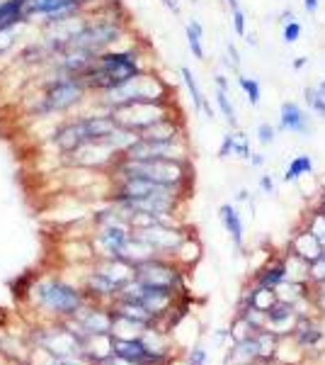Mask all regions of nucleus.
Returning a JSON list of instances; mask_svg holds the SVG:
<instances>
[{
	"mask_svg": "<svg viewBox=\"0 0 325 365\" xmlns=\"http://www.w3.org/2000/svg\"><path fill=\"white\" fill-rule=\"evenodd\" d=\"M139 73H144L141 54L136 49H124V51H102L80 78L87 91L107 93L112 88L124 86L127 81L136 78Z\"/></svg>",
	"mask_w": 325,
	"mask_h": 365,
	"instance_id": "obj_1",
	"label": "nucleus"
},
{
	"mask_svg": "<svg viewBox=\"0 0 325 365\" xmlns=\"http://www.w3.org/2000/svg\"><path fill=\"white\" fill-rule=\"evenodd\" d=\"M117 178H146L158 185L173 187L185 192L187 182L192 180L190 161H173V158H149V161H136V158L119 156L114 163Z\"/></svg>",
	"mask_w": 325,
	"mask_h": 365,
	"instance_id": "obj_2",
	"label": "nucleus"
},
{
	"mask_svg": "<svg viewBox=\"0 0 325 365\" xmlns=\"http://www.w3.org/2000/svg\"><path fill=\"white\" fill-rule=\"evenodd\" d=\"M117 129H119V125H117V120L112 113L82 115V117H75V120H70V122H63V125L54 132L51 141H54V146L61 151L63 156H68L85 144H95V141L110 139Z\"/></svg>",
	"mask_w": 325,
	"mask_h": 365,
	"instance_id": "obj_3",
	"label": "nucleus"
},
{
	"mask_svg": "<svg viewBox=\"0 0 325 365\" xmlns=\"http://www.w3.org/2000/svg\"><path fill=\"white\" fill-rule=\"evenodd\" d=\"M29 295H32V302L39 309H46L56 317H63V319H73L87 307V292H80L78 287L56 278L34 282Z\"/></svg>",
	"mask_w": 325,
	"mask_h": 365,
	"instance_id": "obj_4",
	"label": "nucleus"
},
{
	"mask_svg": "<svg viewBox=\"0 0 325 365\" xmlns=\"http://www.w3.org/2000/svg\"><path fill=\"white\" fill-rule=\"evenodd\" d=\"M132 103H168V86L156 73L144 71V73L127 81L124 86H117L112 91L102 93V105H107L110 113Z\"/></svg>",
	"mask_w": 325,
	"mask_h": 365,
	"instance_id": "obj_5",
	"label": "nucleus"
},
{
	"mask_svg": "<svg viewBox=\"0 0 325 365\" xmlns=\"http://www.w3.org/2000/svg\"><path fill=\"white\" fill-rule=\"evenodd\" d=\"M87 88L82 83L80 76H63L58 73L49 86L44 88V93L39 96L37 103V115H54V113H66V110L75 108L82 103Z\"/></svg>",
	"mask_w": 325,
	"mask_h": 365,
	"instance_id": "obj_6",
	"label": "nucleus"
},
{
	"mask_svg": "<svg viewBox=\"0 0 325 365\" xmlns=\"http://www.w3.org/2000/svg\"><path fill=\"white\" fill-rule=\"evenodd\" d=\"M112 115H114L117 125L129 129V132H134L139 137L141 132H146L156 122L170 117V110L168 103H132V105H124V108L112 110Z\"/></svg>",
	"mask_w": 325,
	"mask_h": 365,
	"instance_id": "obj_7",
	"label": "nucleus"
},
{
	"mask_svg": "<svg viewBox=\"0 0 325 365\" xmlns=\"http://www.w3.org/2000/svg\"><path fill=\"white\" fill-rule=\"evenodd\" d=\"M119 156L136 158V161H149V158H173V161H190V146L185 139L173 141H151L136 137Z\"/></svg>",
	"mask_w": 325,
	"mask_h": 365,
	"instance_id": "obj_8",
	"label": "nucleus"
},
{
	"mask_svg": "<svg viewBox=\"0 0 325 365\" xmlns=\"http://www.w3.org/2000/svg\"><path fill=\"white\" fill-rule=\"evenodd\" d=\"M136 280L177 292L182 287V266L175 258H151V261H144L136 266Z\"/></svg>",
	"mask_w": 325,
	"mask_h": 365,
	"instance_id": "obj_9",
	"label": "nucleus"
},
{
	"mask_svg": "<svg viewBox=\"0 0 325 365\" xmlns=\"http://www.w3.org/2000/svg\"><path fill=\"white\" fill-rule=\"evenodd\" d=\"M277 129L297 134L301 139H309L316 134V117L309 110L301 108L299 103H294V100H284L279 105V125H277Z\"/></svg>",
	"mask_w": 325,
	"mask_h": 365,
	"instance_id": "obj_10",
	"label": "nucleus"
},
{
	"mask_svg": "<svg viewBox=\"0 0 325 365\" xmlns=\"http://www.w3.org/2000/svg\"><path fill=\"white\" fill-rule=\"evenodd\" d=\"M301 317L304 314L297 309V304L277 299V302L265 312V329H270L277 336H292Z\"/></svg>",
	"mask_w": 325,
	"mask_h": 365,
	"instance_id": "obj_11",
	"label": "nucleus"
},
{
	"mask_svg": "<svg viewBox=\"0 0 325 365\" xmlns=\"http://www.w3.org/2000/svg\"><path fill=\"white\" fill-rule=\"evenodd\" d=\"M289 253L299 256L301 261H306L311 266L316 258H321L323 253H325V244L316 237V234L309 232V229L304 227L301 232L294 234L292 241H289Z\"/></svg>",
	"mask_w": 325,
	"mask_h": 365,
	"instance_id": "obj_12",
	"label": "nucleus"
},
{
	"mask_svg": "<svg viewBox=\"0 0 325 365\" xmlns=\"http://www.w3.org/2000/svg\"><path fill=\"white\" fill-rule=\"evenodd\" d=\"M141 139H151V141H173V139H185V127L177 117H165V120L156 122L153 127H149L146 132L139 134Z\"/></svg>",
	"mask_w": 325,
	"mask_h": 365,
	"instance_id": "obj_13",
	"label": "nucleus"
},
{
	"mask_svg": "<svg viewBox=\"0 0 325 365\" xmlns=\"http://www.w3.org/2000/svg\"><path fill=\"white\" fill-rule=\"evenodd\" d=\"M218 220H221V225L226 227V234L233 241L235 249H243V217L238 215V210H235V205H221L218 207Z\"/></svg>",
	"mask_w": 325,
	"mask_h": 365,
	"instance_id": "obj_14",
	"label": "nucleus"
},
{
	"mask_svg": "<svg viewBox=\"0 0 325 365\" xmlns=\"http://www.w3.org/2000/svg\"><path fill=\"white\" fill-rule=\"evenodd\" d=\"M292 339L299 349H313V346H318L325 339V334L313 319H309V317H301L297 329H294V334H292Z\"/></svg>",
	"mask_w": 325,
	"mask_h": 365,
	"instance_id": "obj_15",
	"label": "nucleus"
},
{
	"mask_svg": "<svg viewBox=\"0 0 325 365\" xmlns=\"http://www.w3.org/2000/svg\"><path fill=\"white\" fill-rule=\"evenodd\" d=\"M289 280V273H287V263L284 258H279V261H272L267 266H262L257 270L255 275V285H262V287H272V290H277V287L282 285V282Z\"/></svg>",
	"mask_w": 325,
	"mask_h": 365,
	"instance_id": "obj_16",
	"label": "nucleus"
},
{
	"mask_svg": "<svg viewBox=\"0 0 325 365\" xmlns=\"http://www.w3.org/2000/svg\"><path fill=\"white\" fill-rule=\"evenodd\" d=\"M29 17H22V20H13V22H5L0 25V58L8 56V51L15 49V44L20 42V34L25 29Z\"/></svg>",
	"mask_w": 325,
	"mask_h": 365,
	"instance_id": "obj_17",
	"label": "nucleus"
},
{
	"mask_svg": "<svg viewBox=\"0 0 325 365\" xmlns=\"http://www.w3.org/2000/svg\"><path fill=\"white\" fill-rule=\"evenodd\" d=\"M313 168H316V163H313L311 154H297L292 161H289V166L284 168L282 180H284V182H297L301 178H306V175H313Z\"/></svg>",
	"mask_w": 325,
	"mask_h": 365,
	"instance_id": "obj_18",
	"label": "nucleus"
},
{
	"mask_svg": "<svg viewBox=\"0 0 325 365\" xmlns=\"http://www.w3.org/2000/svg\"><path fill=\"white\" fill-rule=\"evenodd\" d=\"M185 37H187V46H190L192 56L199 58V61H204V44H202L204 27H202V22H199V20H187Z\"/></svg>",
	"mask_w": 325,
	"mask_h": 365,
	"instance_id": "obj_19",
	"label": "nucleus"
},
{
	"mask_svg": "<svg viewBox=\"0 0 325 365\" xmlns=\"http://www.w3.org/2000/svg\"><path fill=\"white\" fill-rule=\"evenodd\" d=\"M304 103H306V110H309L316 120L325 122V96L318 91L316 86H306L304 88Z\"/></svg>",
	"mask_w": 325,
	"mask_h": 365,
	"instance_id": "obj_20",
	"label": "nucleus"
},
{
	"mask_svg": "<svg viewBox=\"0 0 325 365\" xmlns=\"http://www.w3.org/2000/svg\"><path fill=\"white\" fill-rule=\"evenodd\" d=\"M214 100H216L218 113H221V117L226 120V125L230 129H238V113H235V105H233V100H230L228 91H218V88H216Z\"/></svg>",
	"mask_w": 325,
	"mask_h": 365,
	"instance_id": "obj_21",
	"label": "nucleus"
},
{
	"mask_svg": "<svg viewBox=\"0 0 325 365\" xmlns=\"http://www.w3.org/2000/svg\"><path fill=\"white\" fill-rule=\"evenodd\" d=\"M199 256H202V246H199V241L194 237H187L185 244L177 249V253L173 258L180 263V266H192V263L199 261Z\"/></svg>",
	"mask_w": 325,
	"mask_h": 365,
	"instance_id": "obj_22",
	"label": "nucleus"
},
{
	"mask_svg": "<svg viewBox=\"0 0 325 365\" xmlns=\"http://www.w3.org/2000/svg\"><path fill=\"white\" fill-rule=\"evenodd\" d=\"M180 76H182V81H185V88H187V93H190V98H192L194 110H197V113H202L204 100H206V98H204L202 88H199V83H197V78H194L192 68H190V66H182V68H180Z\"/></svg>",
	"mask_w": 325,
	"mask_h": 365,
	"instance_id": "obj_23",
	"label": "nucleus"
},
{
	"mask_svg": "<svg viewBox=\"0 0 325 365\" xmlns=\"http://www.w3.org/2000/svg\"><path fill=\"white\" fill-rule=\"evenodd\" d=\"M238 88L243 91V96L247 98V103L252 105V108H257L260 105V100H262V86H260V81L257 78H247V76L243 73H238Z\"/></svg>",
	"mask_w": 325,
	"mask_h": 365,
	"instance_id": "obj_24",
	"label": "nucleus"
},
{
	"mask_svg": "<svg viewBox=\"0 0 325 365\" xmlns=\"http://www.w3.org/2000/svg\"><path fill=\"white\" fill-rule=\"evenodd\" d=\"M233 156L240 158V161H250L252 156V146H250V139H247L245 132L235 129V146H233Z\"/></svg>",
	"mask_w": 325,
	"mask_h": 365,
	"instance_id": "obj_25",
	"label": "nucleus"
},
{
	"mask_svg": "<svg viewBox=\"0 0 325 365\" xmlns=\"http://www.w3.org/2000/svg\"><path fill=\"white\" fill-rule=\"evenodd\" d=\"M277 132H279V129H277L275 125H270V122H260L257 129H255V139L262 146H272L277 141Z\"/></svg>",
	"mask_w": 325,
	"mask_h": 365,
	"instance_id": "obj_26",
	"label": "nucleus"
},
{
	"mask_svg": "<svg viewBox=\"0 0 325 365\" xmlns=\"http://www.w3.org/2000/svg\"><path fill=\"white\" fill-rule=\"evenodd\" d=\"M301 34H304V25H301L299 20L289 22V25L282 27V42L284 44H297L301 39Z\"/></svg>",
	"mask_w": 325,
	"mask_h": 365,
	"instance_id": "obj_27",
	"label": "nucleus"
},
{
	"mask_svg": "<svg viewBox=\"0 0 325 365\" xmlns=\"http://www.w3.org/2000/svg\"><path fill=\"white\" fill-rule=\"evenodd\" d=\"M309 282L311 285H321V282H325V253L309 266Z\"/></svg>",
	"mask_w": 325,
	"mask_h": 365,
	"instance_id": "obj_28",
	"label": "nucleus"
},
{
	"mask_svg": "<svg viewBox=\"0 0 325 365\" xmlns=\"http://www.w3.org/2000/svg\"><path fill=\"white\" fill-rule=\"evenodd\" d=\"M233 32H235V37H238V39H245V34H247V17H245L243 8L233 10Z\"/></svg>",
	"mask_w": 325,
	"mask_h": 365,
	"instance_id": "obj_29",
	"label": "nucleus"
},
{
	"mask_svg": "<svg viewBox=\"0 0 325 365\" xmlns=\"http://www.w3.org/2000/svg\"><path fill=\"white\" fill-rule=\"evenodd\" d=\"M233 146H235V129H230L226 137L221 139V146H218L216 156L218 158H230L233 156Z\"/></svg>",
	"mask_w": 325,
	"mask_h": 365,
	"instance_id": "obj_30",
	"label": "nucleus"
},
{
	"mask_svg": "<svg viewBox=\"0 0 325 365\" xmlns=\"http://www.w3.org/2000/svg\"><path fill=\"white\" fill-rule=\"evenodd\" d=\"M226 51H228V58H223V63L240 73V51H238V46H235L233 42H228L226 44Z\"/></svg>",
	"mask_w": 325,
	"mask_h": 365,
	"instance_id": "obj_31",
	"label": "nucleus"
},
{
	"mask_svg": "<svg viewBox=\"0 0 325 365\" xmlns=\"http://www.w3.org/2000/svg\"><path fill=\"white\" fill-rule=\"evenodd\" d=\"M206 361H209V356H206L204 349H194L187 356V365H206Z\"/></svg>",
	"mask_w": 325,
	"mask_h": 365,
	"instance_id": "obj_32",
	"label": "nucleus"
},
{
	"mask_svg": "<svg viewBox=\"0 0 325 365\" xmlns=\"http://www.w3.org/2000/svg\"><path fill=\"white\" fill-rule=\"evenodd\" d=\"M260 190L265 192V195H275L277 192V185H275V178H272V175H260Z\"/></svg>",
	"mask_w": 325,
	"mask_h": 365,
	"instance_id": "obj_33",
	"label": "nucleus"
},
{
	"mask_svg": "<svg viewBox=\"0 0 325 365\" xmlns=\"http://www.w3.org/2000/svg\"><path fill=\"white\" fill-rule=\"evenodd\" d=\"M301 5H304V10L309 15H316L321 10V0H301Z\"/></svg>",
	"mask_w": 325,
	"mask_h": 365,
	"instance_id": "obj_34",
	"label": "nucleus"
},
{
	"mask_svg": "<svg viewBox=\"0 0 325 365\" xmlns=\"http://www.w3.org/2000/svg\"><path fill=\"white\" fill-rule=\"evenodd\" d=\"M297 20V13H294L292 8H287V10H282L279 13V25L284 27V25H289V22H294Z\"/></svg>",
	"mask_w": 325,
	"mask_h": 365,
	"instance_id": "obj_35",
	"label": "nucleus"
},
{
	"mask_svg": "<svg viewBox=\"0 0 325 365\" xmlns=\"http://www.w3.org/2000/svg\"><path fill=\"white\" fill-rule=\"evenodd\" d=\"M250 163L252 168H262L265 166V154H260V151H252V156H250Z\"/></svg>",
	"mask_w": 325,
	"mask_h": 365,
	"instance_id": "obj_36",
	"label": "nucleus"
},
{
	"mask_svg": "<svg viewBox=\"0 0 325 365\" xmlns=\"http://www.w3.org/2000/svg\"><path fill=\"white\" fill-rule=\"evenodd\" d=\"M306 66H309V56H297V58L292 61V68H294V71H304Z\"/></svg>",
	"mask_w": 325,
	"mask_h": 365,
	"instance_id": "obj_37",
	"label": "nucleus"
},
{
	"mask_svg": "<svg viewBox=\"0 0 325 365\" xmlns=\"http://www.w3.org/2000/svg\"><path fill=\"white\" fill-rule=\"evenodd\" d=\"M214 86L218 88V91H228V78L223 73H216L214 76Z\"/></svg>",
	"mask_w": 325,
	"mask_h": 365,
	"instance_id": "obj_38",
	"label": "nucleus"
},
{
	"mask_svg": "<svg viewBox=\"0 0 325 365\" xmlns=\"http://www.w3.org/2000/svg\"><path fill=\"white\" fill-rule=\"evenodd\" d=\"M163 5H165V8H168L173 15H180V13H182V8H180V3H177V0H163Z\"/></svg>",
	"mask_w": 325,
	"mask_h": 365,
	"instance_id": "obj_39",
	"label": "nucleus"
},
{
	"mask_svg": "<svg viewBox=\"0 0 325 365\" xmlns=\"http://www.w3.org/2000/svg\"><path fill=\"white\" fill-rule=\"evenodd\" d=\"M235 202H250V192H247L245 187L243 190H238L235 192Z\"/></svg>",
	"mask_w": 325,
	"mask_h": 365,
	"instance_id": "obj_40",
	"label": "nucleus"
},
{
	"mask_svg": "<svg viewBox=\"0 0 325 365\" xmlns=\"http://www.w3.org/2000/svg\"><path fill=\"white\" fill-rule=\"evenodd\" d=\"M245 42L250 44V46H257V37H255V34L247 32V34H245Z\"/></svg>",
	"mask_w": 325,
	"mask_h": 365,
	"instance_id": "obj_41",
	"label": "nucleus"
},
{
	"mask_svg": "<svg viewBox=\"0 0 325 365\" xmlns=\"http://www.w3.org/2000/svg\"><path fill=\"white\" fill-rule=\"evenodd\" d=\"M223 3H226L228 8H230V13H233V10H238V8H240V5H238V0H223Z\"/></svg>",
	"mask_w": 325,
	"mask_h": 365,
	"instance_id": "obj_42",
	"label": "nucleus"
},
{
	"mask_svg": "<svg viewBox=\"0 0 325 365\" xmlns=\"http://www.w3.org/2000/svg\"><path fill=\"white\" fill-rule=\"evenodd\" d=\"M316 88H318V91H321L323 96H325V78H323V81H318V83H316Z\"/></svg>",
	"mask_w": 325,
	"mask_h": 365,
	"instance_id": "obj_43",
	"label": "nucleus"
},
{
	"mask_svg": "<svg viewBox=\"0 0 325 365\" xmlns=\"http://www.w3.org/2000/svg\"><path fill=\"white\" fill-rule=\"evenodd\" d=\"M267 365H289V363H267Z\"/></svg>",
	"mask_w": 325,
	"mask_h": 365,
	"instance_id": "obj_44",
	"label": "nucleus"
},
{
	"mask_svg": "<svg viewBox=\"0 0 325 365\" xmlns=\"http://www.w3.org/2000/svg\"><path fill=\"white\" fill-rule=\"evenodd\" d=\"M190 3H197V0H190Z\"/></svg>",
	"mask_w": 325,
	"mask_h": 365,
	"instance_id": "obj_45",
	"label": "nucleus"
},
{
	"mask_svg": "<svg viewBox=\"0 0 325 365\" xmlns=\"http://www.w3.org/2000/svg\"><path fill=\"white\" fill-rule=\"evenodd\" d=\"M27 365H32V363H27Z\"/></svg>",
	"mask_w": 325,
	"mask_h": 365,
	"instance_id": "obj_46",
	"label": "nucleus"
},
{
	"mask_svg": "<svg viewBox=\"0 0 325 365\" xmlns=\"http://www.w3.org/2000/svg\"><path fill=\"white\" fill-rule=\"evenodd\" d=\"M323 195H325V192H323Z\"/></svg>",
	"mask_w": 325,
	"mask_h": 365,
	"instance_id": "obj_47",
	"label": "nucleus"
},
{
	"mask_svg": "<svg viewBox=\"0 0 325 365\" xmlns=\"http://www.w3.org/2000/svg\"><path fill=\"white\" fill-rule=\"evenodd\" d=\"M252 365H255V363H252Z\"/></svg>",
	"mask_w": 325,
	"mask_h": 365,
	"instance_id": "obj_48",
	"label": "nucleus"
},
{
	"mask_svg": "<svg viewBox=\"0 0 325 365\" xmlns=\"http://www.w3.org/2000/svg\"><path fill=\"white\" fill-rule=\"evenodd\" d=\"M25 3H27V0H25Z\"/></svg>",
	"mask_w": 325,
	"mask_h": 365,
	"instance_id": "obj_49",
	"label": "nucleus"
}]
</instances>
